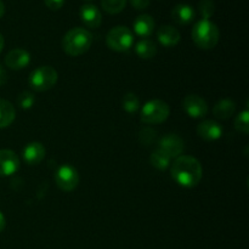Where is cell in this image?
<instances>
[{
    "instance_id": "cell-1",
    "label": "cell",
    "mask_w": 249,
    "mask_h": 249,
    "mask_svg": "<svg viewBox=\"0 0 249 249\" xmlns=\"http://www.w3.org/2000/svg\"><path fill=\"white\" fill-rule=\"evenodd\" d=\"M170 174H172L173 180L178 185L191 189L201 182L203 169H202V165L198 160H196L195 157L180 156V157L175 158L174 163L172 164Z\"/></svg>"
},
{
    "instance_id": "cell-2",
    "label": "cell",
    "mask_w": 249,
    "mask_h": 249,
    "mask_svg": "<svg viewBox=\"0 0 249 249\" xmlns=\"http://www.w3.org/2000/svg\"><path fill=\"white\" fill-rule=\"evenodd\" d=\"M92 44V36L84 28H73L66 33L62 39V49L67 55L72 57L83 55L90 49Z\"/></svg>"
},
{
    "instance_id": "cell-3",
    "label": "cell",
    "mask_w": 249,
    "mask_h": 249,
    "mask_svg": "<svg viewBox=\"0 0 249 249\" xmlns=\"http://www.w3.org/2000/svg\"><path fill=\"white\" fill-rule=\"evenodd\" d=\"M219 38H220V32L216 27L215 23H213L209 19H203L197 22L192 28V39L194 43L198 48L209 50V49L215 48L218 44Z\"/></svg>"
},
{
    "instance_id": "cell-4",
    "label": "cell",
    "mask_w": 249,
    "mask_h": 249,
    "mask_svg": "<svg viewBox=\"0 0 249 249\" xmlns=\"http://www.w3.org/2000/svg\"><path fill=\"white\" fill-rule=\"evenodd\" d=\"M58 74L51 66H40L29 75V87L36 91H46L53 88L57 83Z\"/></svg>"
},
{
    "instance_id": "cell-5",
    "label": "cell",
    "mask_w": 249,
    "mask_h": 249,
    "mask_svg": "<svg viewBox=\"0 0 249 249\" xmlns=\"http://www.w3.org/2000/svg\"><path fill=\"white\" fill-rule=\"evenodd\" d=\"M106 43L111 50L117 53L128 51L134 44L133 32L125 26H117L107 33Z\"/></svg>"
},
{
    "instance_id": "cell-6",
    "label": "cell",
    "mask_w": 249,
    "mask_h": 249,
    "mask_svg": "<svg viewBox=\"0 0 249 249\" xmlns=\"http://www.w3.org/2000/svg\"><path fill=\"white\" fill-rule=\"evenodd\" d=\"M170 108L162 100H152L143 105L141 109V121L146 124H160L167 121Z\"/></svg>"
},
{
    "instance_id": "cell-7",
    "label": "cell",
    "mask_w": 249,
    "mask_h": 249,
    "mask_svg": "<svg viewBox=\"0 0 249 249\" xmlns=\"http://www.w3.org/2000/svg\"><path fill=\"white\" fill-rule=\"evenodd\" d=\"M55 182L60 190L65 192H71L77 189L79 184V174L77 169L71 165H61L55 174Z\"/></svg>"
},
{
    "instance_id": "cell-8",
    "label": "cell",
    "mask_w": 249,
    "mask_h": 249,
    "mask_svg": "<svg viewBox=\"0 0 249 249\" xmlns=\"http://www.w3.org/2000/svg\"><path fill=\"white\" fill-rule=\"evenodd\" d=\"M158 150L172 158H178L182 156L185 150L184 140L177 134H167L158 140Z\"/></svg>"
},
{
    "instance_id": "cell-9",
    "label": "cell",
    "mask_w": 249,
    "mask_h": 249,
    "mask_svg": "<svg viewBox=\"0 0 249 249\" xmlns=\"http://www.w3.org/2000/svg\"><path fill=\"white\" fill-rule=\"evenodd\" d=\"M185 112L192 118H203L208 113V105L203 97L198 95H187L182 101Z\"/></svg>"
},
{
    "instance_id": "cell-10",
    "label": "cell",
    "mask_w": 249,
    "mask_h": 249,
    "mask_svg": "<svg viewBox=\"0 0 249 249\" xmlns=\"http://www.w3.org/2000/svg\"><path fill=\"white\" fill-rule=\"evenodd\" d=\"M19 168V158L14 151L0 150V177H10Z\"/></svg>"
},
{
    "instance_id": "cell-11",
    "label": "cell",
    "mask_w": 249,
    "mask_h": 249,
    "mask_svg": "<svg viewBox=\"0 0 249 249\" xmlns=\"http://www.w3.org/2000/svg\"><path fill=\"white\" fill-rule=\"evenodd\" d=\"M29 62H31V55L28 51L23 50V49H14L5 57L6 66L10 70L14 71L23 70L29 65Z\"/></svg>"
},
{
    "instance_id": "cell-12",
    "label": "cell",
    "mask_w": 249,
    "mask_h": 249,
    "mask_svg": "<svg viewBox=\"0 0 249 249\" xmlns=\"http://www.w3.org/2000/svg\"><path fill=\"white\" fill-rule=\"evenodd\" d=\"M80 19L88 28H99L102 22V15L94 4H84L80 7Z\"/></svg>"
},
{
    "instance_id": "cell-13",
    "label": "cell",
    "mask_w": 249,
    "mask_h": 249,
    "mask_svg": "<svg viewBox=\"0 0 249 249\" xmlns=\"http://www.w3.org/2000/svg\"><path fill=\"white\" fill-rule=\"evenodd\" d=\"M197 134L207 141L218 140L223 135V128L214 121H204L197 126Z\"/></svg>"
},
{
    "instance_id": "cell-14",
    "label": "cell",
    "mask_w": 249,
    "mask_h": 249,
    "mask_svg": "<svg viewBox=\"0 0 249 249\" xmlns=\"http://www.w3.org/2000/svg\"><path fill=\"white\" fill-rule=\"evenodd\" d=\"M195 17H196V11L194 7L187 4H178L172 10V18L178 24L186 26L194 21Z\"/></svg>"
},
{
    "instance_id": "cell-15",
    "label": "cell",
    "mask_w": 249,
    "mask_h": 249,
    "mask_svg": "<svg viewBox=\"0 0 249 249\" xmlns=\"http://www.w3.org/2000/svg\"><path fill=\"white\" fill-rule=\"evenodd\" d=\"M157 38L158 41L162 44L165 48H173L179 44L181 36L180 32L177 28L172 26H162L157 32Z\"/></svg>"
},
{
    "instance_id": "cell-16",
    "label": "cell",
    "mask_w": 249,
    "mask_h": 249,
    "mask_svg": "<svg viewBox=\"0 0 249 249\" xmlns=\"http://www.w3.org/2000/svg\"><path fill=\"white\" fill-rule=\"evenodd\" d=\"M22 156L29 165H36L45 157V147L40 142H31L23 148Z\"/></svg>"
},
{
    "instance_id": "cell-17",
    "label": "cell",
    "mask_w": 249,
    "mask_h": 249,
    "mask_svg": "<svg viewBox=\"0 0 249 249\" xmlns=\"http://www.w3.org/2000/svg\"><path fill=\"white\" fill-rule=\"evenodd\" d=\"M155 29V19L150 15L142 14L134 21V32L141 38H147Z\"/></svg>"
},
{
    "instance_id": "cell-18",
    "label": "cell",
    "mask_w": 249,
    "mask_h": 249,
    "mask_svg": "<svg viewBox=\"0 0 249 249\" xmlns=\"http://www.w3.org/2000/svg\"><path fill=\"white\" fill-rule=\"evenodd\" d=\"M236 104L230 99H224L216 102L213 108V113L219 119H229L235 114Z\"/></svg>"
},
{
    "instance_id": "cell-19",
    "label": "cell",
    "mask_w": 249,
    "mask_h": 249,
    "mask_svg": "<svg viewBox=\"0 0 249 249\" xmlns=\"http://www.w3.org/2000/svg\"><path fill=\"white\" fill-rule=\"evenodd\" d=\"M16 112L11 102L0 99V129L9 126L15 121Z\"/></svg>"
},
{
    "instance_id": "cell-20",
    "label": "cell",
    "mask_w": 249,
    "mask_h": 249,
    "mask_svg": "<svg viewBox=\"0 0 249 249\" xmlns=\"http://www.w3.org/2000/svg\"><path fill=\"white\" fill-rule=\"evenodd\" d=\"M135 51L139 57L143 58V60H150V58L155 57L157 53V45L150 39H141L136 44Z\"/></svg>"
},
{
    "instance_id": "cell-21",
    "label": "cell",
    "mask_w": 249,
    "mask_h": 249,
    "mask_svg": "<svg viewBox=\"0 0 249 249\" xmlns=\"http://www.w3.org/2000/svg\"><path fill=\"white\" fill-rule=\"evenodd\" d=\"M150 162L152 164V167H155L156 169L165 170L170 165V158L165 153H163L162 151L156 150L151 155Z\"/></svg>"
},
{
    "instance_id": "cell-22",
    "label": "cell",
    "mask_w": 249,
    "mask_h": 249,
    "mask_svg": "<svg viewBox=\"0 0 249 249\" xmlns=\"http://www.w3.org/2000/svg\"><path fill=\"white\" fill-rule=\"evenodd\" d=\"M128 0H101V6L105 12L109 15H117L123 11Z\"/></svg>"
},
{
    "instance_id": "cell-23",
    "label": "cell",
    "mask_w": 249,
    "mask_h": 249,
    "mask_svg": "<svg viewBox=\"0 0 249 249\" xmlns=\"http://www.w3.org/2000/svg\"><path fill=\"white\" fill-rule=\"evenodd\" d=\"M122 106L128 113H135L140 108V100L133 92H129L122 100Z\"/></svg>"
},
{
    "instance_id": "cell-24",
    "label": "cell",
    "mask_w": 249,
    "mask_h": 249,
    "mask_svg": "<svg viewBox=\"0 0 249 249\" xmlns=\"http://www.w3.org/2000/svg\"><path fill=\"white\" fill-rule=\"evenodd\" d=\"M248 119H249V112L248 109L241 112L235 119V128L236 130L240 131V133L247 135L249 133V125H248Z\"/></svg>"
},
{
    "instance_id": "cell-25",
    "label": "cell",
    "mask_w": 249,
    "mask_h": 249,
    "mask_svg": "<svg viewBox=\"0 0 249 249\" xmlns=\"http://www.w3.org/2000/svg\"><path fill=\"white\" fill-rule=\"evenodd\" d=\"M198 11L203 19L211 18L215 12V5H214L213 0H201L198 2Z\"/></svg>"
},
{
    "instance_id": "cell-26",
    "label": "cell",
    "mask_w": 249,
    "mask_h": 249,
    "mask_svg": "<svg viewBox=\"0 0 249 249\" xmlns=\"http://www.w3.org/2000/svg\"><path fill=\"white\" fill-rule=\"evenodd\" d=\"M157 139V131L152 128H143L139 134V140L142 145L150 146Z\"/></svg>"
},
{
    "instance_id": "cell-27",
    "label": "cell",
    "mask_w": 249,
    "mask_h": 249,
    "mask_svg": "<svg viewBox=\"0 0 249 249\" xmlns=\"http://www.w3.org/2000/svg\"><path fill=\"white\" fill-rule=\"evenodd\" d=\"M34 102H36V97L32 92L29 91H23L18 95L17 97V104L21 107L22 109H29L33 107Z\"/></svg>"
},
{
    "instance_id": "cell-28",
    "label": "cell",
    "mask_w": 249,
    "mask_h": 249,
    "mask_svg": "<svg viewBox=\"0 0 249 249\" xmlns=\"http://www.w3.org/2000/svg\"><path fill=\"white\" fill-rule=\"evenodd\" d=\"M44 4L46 5L48 9L53 10V11H57L65 5V0H44Z\"/></svg>"
},
{
    "instance_id": "cell-29",
    "label": "cell",
    "mask_w": 249,
    "mask_h": 249,
    "mask_svg": "<svg viewBox=\"0 0 249 249\" xmlns=\"http://www.w3.org/2000/svg\"><path fill=\"white\" fill-rule=\"evenodd\" d=\"M151 0H129L131 6L136 10H145L150 6Z\"/></svg>"
},
{
    "instance_id": "cell-30",
    "label": "cell",
    "mask_w": 249,
    "mask_h": 249,
    "mask_svg": "<svg viewBox=\"0 0 249 249\" xmlns=\"http://www.w3.org/2000/svg\"><path fill=\"white\" fill-rule=\"evenodd\" d=\"M6 82H7V73L6 71L1 67V65H0V87L4 85Z\"/></svg>"
},
{
    "instance_id": "cell-31",
    "label": "cell",
    "mask_w": 249,
    "mask_h": 249,
    "mask_svg": "<svg viewBox=\"0 0 249 249\" xmlns=\"http://www.w3.org/2000/svg\"><path fill=\"white\" fill-rule=\"evenodd\" d=\"M5 226H6V219H5L4 214L0 212V232H2V230L5 229Z\"/></svg>"
},
{
    "instance_id": "cell-32",
    "label": "cell",
    "mask_w": 249,
    "mask_h": 249,
    "mask_svg": "<svg viewBox=\"0 0 249 249\" xmlns=\"http://www.w3.org/2000/svg\"><path fill=\"white\" fill-rule=\"evenodd\" d=\"M4 12H5V6H4V2L0 0V18L4 16Z\"/></svg>"
},
{
    "instance_id": "cell-33",
    "label": "cell",
    "mask_w": 249,
    "mask_h": 249,
    "mask_svg": "<svg viewBox=\"0 0 249 249\" xmlns=\"http://www.w3.org/2000/svg\"><path fill=\"white\" fill-rule=\"evenodd\" d=\"M2 48H4V38H2V36L0 34V53H1Z\"/></svg>"
}]
</instances>
